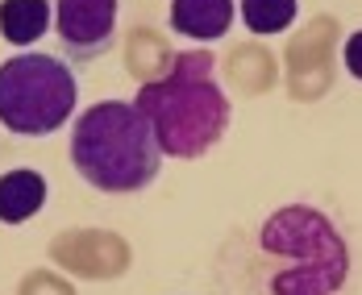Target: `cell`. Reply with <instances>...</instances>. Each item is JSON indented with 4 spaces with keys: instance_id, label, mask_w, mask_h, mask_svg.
Masks as SVG:
<instances>
[{
    "instance_id": "1",
    "label": "cell",
    "mask_w": 362,
    "mask_h": 295,
    "mask_svg": "<svg viewBox=\"0 0 362 295\" xmlns=\"http://www.w3.org/2000/svg\"><path fill=\"white\" fill-rule=\"evenodd\" d=\"M134 104L171 158H200L229 129V96L221 92L217 63L209 50L171 54L167 71L146 79Z\"/></svg>"
},
{
    "instance_id": "2",
    "label": "cell",
    "mask_w": 362,
    "mask_h": 295,
    "mask_svg": "<svg viewBox=\"0 0 362 295\" xmlns=\"http://www.w3.org/2000/svg\"><path fill=\"white\" fill-rule=\"evenodd\" d=\"M71 162L83 183L109 195H129L158 179L163 146L138 104L100 100L79 112L71 129Z\"/></svg>"
},
{
    "instance_id": "3",
    "label": "cell",
    "mask_w": 362,
    "mask_h": 295,
    "mask_svg": "<svg viewBox=\"0 0 362 295\" xmlns=\"http://www.w3.org/2000/svg\"><path fill=\"white\" fill-rule=\"evenodd\" d=\"M262 250L288 266L271 279V295H333L350 275V250L325 212L291 204L262 224Z\"/></svg>"
},
{
    "instance_id": "4",
    "label": "cell",
    "mask_w": 362,
    "mask_h": 295,
    "mask_svg": "<svg viewBox=\"0 0 362 295\" xmlns=\"http://www.w3.org/2000/svg\"><path fill=\"white\" fill-rule=\"evenodd\" d=\"M79 88L54 54H17L0 67V125L17 138H46L67 125Z\"/></svg>"
},
{
    "instance_id": "5",
    "label": "cell",
    "mask_w": 362,
    "mask_h": 295,
    "mask_svg": "<svg viewBox=\"0 0 362 295\" xmlns=\"http://www.w3.org/2000/svg\"><path fill=\"white\" fill-rule=\"evenodd\" d=\"M54 30H59V42L71 59L92 63L117 37V0H59Z\"/></svg>"
},
{
    "instance_id": "6",
    "label": "cell",
    "mask_w": 362,
    "mask_h": 295,
    "mask_svg": "<svg viewBox=\"0 0 362 295\" xmlns=\"http://www.w3.org/2000/svg\"><path fill=\"white\" fill-rule=\"evenodd\" d=\"M50 258L96 279V275H117L125 266V246L117 237H100V233H63V237H54Z\"/></svg>"
},
{
    "instance_id": "7",
    "label": "cell",
    "mask_w": 362,
    "mask_h": 295,
    "mask_svg": "<svg viewBox=\"0 0 362 295\" xmlns=\"http://www.w3.org/2000/svg\"><path fill=\"white\" fill-rule=\"evenodd\" d=\"M233 25V0H171V30L192 42H217Z\"/></svg>"
},
{
    "instance_id": "8",
    "label": "cell",
    "mask_w": 362,
    "mask_h": 295,
    "mask_svg": "<svg viewBox=\"0 0 362 295\" xmlns=\"http://www.w3.org/2000/svg\"><path fill=\"white\" fill-rule=\"evenodd\" d=\"M46 204V179L37 171H4L0 175V221L21 224Z\"/></svg>"
},
{
    "instance_id": "9",
    "label": "cell",
    "mask_w": 362,
    "mask_h": 295,
    "mask_svg": "<svg viewBox=\"0 0 362 295\" xmlns=\"http://www.w3.org/2000/svg\"><path fill=\"white\" fill-rule=\"evenodd\" d=\"M50 30V4L46 0H4L0 4V34L13 46H30Z\"/></svg>"
},
{
    "instance_id": "10",
    "label": "cell",
    "mask_w": 362,
    "mask_h": 295,
    "mask_svg": "<svg viewBox=\"0 0 362 295\" xmlns=\"http://www.w3.org/2000/svg\"><path fill=\"white\" fill-rule=\"evenodd\" d=\"M300 0H242V21L254 34H284L296 21Z\"/></svg>"
},
{
    "instance_id": "11",
    "label": "cell",
    "mask_w": 362,
    "mask_h": 295,
    "mask_svg": "<svg viewBox=\"0 0 362 295\" xmlns=\"http://www.w3.org/2000/svg\"><path fill=\"white\" fill-rule=\"evenodd\" d=\"M17 295H71V291H67V283H59L54 275H46V270H34V275H25V279H21Z\"/></svg>"
},
{
    "instance_id": "12",
    "label": "cell",
    "mask_w": 362,
    "mask_h": 295,
    "mask_svg": "<svg viewBox=\"0 0 362 295\" xmlns=\"http://www.w3.org/2000/svg\"><path fill=\"white\" fill-rule=\"evenodd\" d=\"M341 59H346V71L354 75V79H362V30L346 37V50H341Z\"/></svg>"
}]
</instances>
